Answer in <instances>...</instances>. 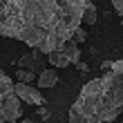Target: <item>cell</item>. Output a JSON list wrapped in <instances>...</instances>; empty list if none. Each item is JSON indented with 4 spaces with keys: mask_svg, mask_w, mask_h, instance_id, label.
I'll return each instance as SVG.
<instances>
[{
    "mask_svg": "<svg viewBox=\"0 0 123 123\" xmlns=\"http://www.w3.org/2000/svg\"><path fill=\"white\" fill-rule=\"evenodd\" d=\"M96 23V7L92 0H83V25H94Z\"/></svg>",
    "mask_w": 123,
    "mask_h": 123,
    "instance_id": "52a82bcc",
    "label": "cell"
},
{
    "mask_svg": "<svg viewBox=\"0 0 123 123\" xmlns=\"http://www.w3.org/2000/svg\"><path fill=\"white\" fill-rule=\"evenodd\" d=\"M123 114V72L105 69L87 81L69 107V123H114Z\"/></svg>",
    "mask_w": 123,
    "mask_h": 123,
    "instance_id": "7a4b0ae2",
    "label": "cell"
},
{
    "mask_svg": "<svg viewBox=\"0 0 123 123\" xmlns=\"http://www.w3.org/2000/svg\"><path fill=\"white\" fill-rule=\"evenodd\" d=\"M23 123H34V121H31V119H25V121H23Z\"/></svg>",
    "mask_w": 123,
    "mask_h": 123,
    "instance_id": "9a60e30c",
    "label": "cell"
},
{
    "mask_svg": "<svg viewBox=\"0 0 123 123\" xmlns=\"http://www.w3.org/2000/svg\"><path fill=\"white\" fill-rule=\"evenodd\" d=\"M72 43H76V45H83L85 40H87V31L83 29V27H76L74 29V34H72V38H69Z\"/></svg>",
    "mask_w": 123,
    "mask_h": 123,
    "instance_id": "30bf717a",
    "label": "cell"
},
{
    "mask_svg": "<svg viewBox=\"0 0 123 123\" xmlns=\"http://www.w3.org/2000/svg\"><path fill=\"white\" fill-rule=\"evenodd\" d=\"M103 69H112V72H123V58L117 61V63H112V61H105L103 63Z\"/></svg>",
    "mask_w": 123,
    "mask_h": 123,
    "instance_id": "8fae6325",
    "label": "cell"
},
{
    "mask_svg": "<svg viewBox=\"0 0 123 123\" xmlns=\"http://www.w3.org/2000/svg\"><path fill=\"white\" fill-rule=\"evenodd\" d=\"M112 7H114V11L119 13V18L123 23V0H112Z\"/></svg>",
    "mask_w": 123,
    "mask_h": 123,
    "instance_id": "7c38bea8",
    "label": "cell"
},
{
    "mask_svg": "<svg viewBox=\"0 0 123 123\" xmlns=\"http://www.w3.org/2000/svg\"><path fill=\"white\" fill-rule=\"evenodd\" d=\"M83 25V0H0V36L49 54Z\"/></svg>",
    "mask_w": 123,
    "mask_h": 123,
    "instance_id": "6da1fadb",
    "label": "cell"
},
{
    "mask_svg": "<svg viewBox=\"0 0 123 123\" xmlns=\"http://www.w3.org/2000/svg\"><path fill=\"white\" fill-rule=\"evenodd\" d=\"M74 65H76V67H78V69H81V72H90V67H87V65H85V63H83L81 58H78V61H76Z\"/></svg>",
    "mask_w": 123,
    "mask_h": 123,
    "instance_id": "5bb4252c",
    "label": "cell"
},
{
    "mask_svg": "<svg viewBox=\"0 0 123 123\" xmlns=\"http://www.w3.org/2000/svg\"><path fill=\"white\" fill-rule=\"evenodd\" d=\"M20 117V98L16 96L13 81L0 69V123H16Z\"/></svg>",
    "mask_w": 123,
    "mask_h": 123,
    "instance_id": "3957f363",
    "label": "cell"
},
{
    "mask_svg": "<svg viewBox=\"0 0 123 123\" xmlns=\"http://www.w3.org/2000/svg\"><path fill=\"white\" fill-rule=\"evenodd\" d=\"M36 83H38V87H54L58 83V74H56V69H43L36 76Z\"/></svg>",
    "mask_w": 123,
    "mask_h": 123,
    "instance_id": "8992f818",
    "label": "cell"
},
{
    "mask_svg": "<svg viewBox=\"0 0 123 123\" xmlns=\"http://www.w3.org/2000/svg\"><path fill=\"white\" fill-rule=\"evenodd\" d=\"M47 58H49V63L54 65V67H67V65H72L69 63V58L65 56V52L58 47V49H54V52H49L47 54Z\"/></svg>",
    "mask_w": 123,
    "mask_h": 123,
    "instance_id": "ba28073f",
    "label": "cell"
},
{
    "mask_svg": "<svg viewBox=\"0 0 123 123\" xmlns=\"http://www.w3.org/2000/svg\"><path fill=\"white\" fill-rule=\"evenodd\" d=\"M16 67L18 69H29V72H34V74H40V72L45 69L43 67V52L40 49H34V52L25 54L23 58L16 63Z\"/></svg>",
    "mask_w": 123,
    "mask_h": 123,
    "instance_id": "5b68a950",
    "label": "cell"
},
{
    "mask_svg": "<svg viewBox=\"0 0 123 123\" xmlns=\"http://www.w3.org/2000/svg\"><path fill=\"white\" fill-rule=\"evenodd\" d=\"M13 90H16V96L20 101H25V103H29V105H43L45 103V96L34 87V85L29 83H13Z\"/></svg>",
    "mask_w": 123,
    "mask_h": 123,
    "instance_id": "277c9868",
    "label": "cell"
},
{
    "mask_svg": "<svg viewBox=\"0 0 123 123\" xmlns=\"http://www.w3.org/2000/svg\"><path fill=\"white\" fill-rule=\"evenodd\" d=\"M38 110H36V117H40V119H49V110L45 107V103L43 105H36Z\"/></svg>",
    "mask_w": 123,
    "mask_h": 123,
    "instance_id": "4fadbf2b",
    "label": "cell"
},
{
    "mask_svg": "<svg viewBox=\"0 0 123 123\" xmlns=\"http://www.w3.org/2000/svg\"><path fill=\"white\" fill-rule=\"evenodd\" d=\"M36 76L38 74H34V72H29V69H18L16 72V81H20V83H34Z\"/></svg>",
    "mask_w": 123,
    "mask_h": 123,
    "instance_id": "9c48e42d",
    "label": "cell"
}]
</instances>
